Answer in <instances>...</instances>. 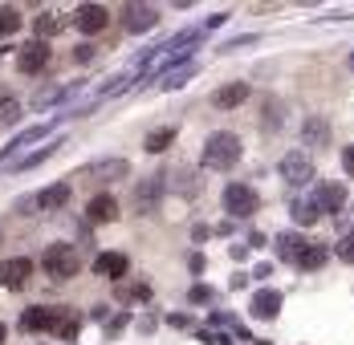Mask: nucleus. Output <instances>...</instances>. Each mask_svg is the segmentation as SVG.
<instances>
[{
  "mask_svg": "<svg viewBox=\"0 0 354 345\" xmlns=\"http://www.w3.org/2000/svg\"><path fill=\"white\" fill-rule=\"evenodd\" d=\"M241 155H245V146H241V138L232 130H216L204 142V167L208 171H232L241 163Z\"/></svg>",
  "mask_w": 354,
  "mask_h": 345,
  "instance_id": "nucleus-1",
  "label": "nucleus"
},
{
  "mask_svg": "<svg viewBox=\"0 0 354 345\" xmlns=\"http://www.w3.org/2000/svg\"><path fill=\"white\" fill-rule=\"evenodd\" d=\"M41 264H45V273L53 276V280H70V276L82 268V260H77V248H73V244H49V248H45V256H41Z\"/></svg>",
  "mask_w": 354,
  "mask_h": 345,
  "instance_id": "nucleus-2",
  "label": "nucleus"
},
{
  "mask_svg": "<svg viewBox=\"0 0 354 345\" xmlns=\"http://www.w3.org/2000/svg\"><path fill=\"white\" fill-rule=\"evenodd\" d=\"M281 179H285V187H310V183H314V159L301 155V150L285 155L281 159Z\"/></svg>",
  "mask_w": 354,
  "mask_h": 345,
  "instance_id": "nucleus-3",
  "label": "nucleus"
},
{
  "mask_svg": "<svg viewBox=\"0 0 354 345\" xmlns=\"http://www.w3.org/2000/svg\"><path fill=\"white\" fill-rule=\"evenodd\" d=\"M106 25H110L106 4H77V8H73V29H77V33L94 37V33H102Z\"/></svg>",
  "mask_w": 354,
  "mask_h": 345,
  "instance_id": "nucleus-4",
  "label": "nucleus"
},
{
  "mask_svg": "<svg viewBox=\"0 0 354 345\" xmlns=\"http://www.w3.org/2000/svg\"><path fill=\"white\" fill-rule=\"evenodd\" d=\"M57 122H62V118H53V122H41V126H29V130H21L12 142H4V150H0V167L8 163V155H21L25 146H33V142H41L45 135H53V130H57Z\"/></svg>",
  "mask_w": 354,
  "mask_h": 345,
  "instance_id": "nucleus-5",
  "label": "nucleus"
},
{
  "mask_svg": "<svg viewBox=\"0 0 354 345\" xmlns=\"http://www.w3.org/2000/svg\"><path fill=\"white\" fill-rule=\"evenodd\" d=\"M122 25H127V33H151L155 25H159V12L151 8V4H127L122 8Z\"/></svg>",
  "mask_w": 354,
  "mask_h": 345,
  "instance_id": "nucleus-6",
  "label": "nucleus"
},
{
  "mask_svg": "<svg viewBox=\"0 0 354 345\" xmlns=\"http://www.w3.org/2000/svg\"><path fill=\"white\" fill-rule=\"evenodd\" d=\"M29 276H33V260H29V256H12V260H4V264H0V284H4V288H12V293H17V288H25V284H29Z\"/></svg>",
  "mask_w": 354,
  "mask_h": 345,
  "instance_id": "nucleus-7",
  "label": "nucleus"
},
{
  "mask_svg": "<svg viewBox=\"0 0 354 345\" xmlns=\"http://www.w3.org/2000/svg\"><path fill=\"white\" fill-rule=\"evenodd\" d=\"M224 207H228L232 215H252V211H257V191H252L248 183H228V187H224Z\"/></svg>",
  "mask_w": 354,
  "mask_h": 345,
  "instance_id": "nucleus-8",
  "label": "nucleus"
},
{
  "mask_svg": "<svg viewBox=\"0 0 354 345\" xmlns=\"http://www.w3.org/2000/svg\"><path fill=\"white\" fill-rule=\"evenodd\" d=\"M45 66H49V45L33 37V41L17 53V69H21V73H41Z\"/></svg>",
  "mask_w": 354,
  "mask_h": 345,
  "instance_id": "nucleus-9",
  "label": "nucleus"
},
{
  "mask_svg": "<svg viewBox=\"0 0 354 345\" xmlns=\"http://www.w3.org/2000/svg\"><path fill=\"white\" fill-rule=\"evenodd\" d=\"M66 313L70 309H41V305H33V309H25V317H21V325L25 329H57L62 321H66Z\"/></svg>",
  "mask_w": 354,
  "mask_h": 345,
  "instance_id": "nucleus-10",
  "label": "nucleus"
},
{
  "mask_svg": "<svg viewBox=\"0 0 354 345\" xmlns=\"http://www.w3.org/2000/svg\"><path fill=\"white\" fill-rule=\"evenodd\" d=\"M310 204H314V211H318V215H326V211H338V207L346 204V187H342V183H322L318 191H314V199H310Z\"/></svg>",
  "mask_w": 354,
  "mask_h": 345,
  "instance_id": "nucleus-11",
  "label": "nucleus"
},
{
  "mask_svg": "<svg viewBox=\"0 0 354 345\" xmlns=\"http://www.w3.org/2000/svg\"><path fill=\"white\" fill-rule=\"evenodd\" d=\"M248 102V86L245 81H228V86H220L212 94V106L216 110H236V106Z\"/></svg>",
  "mask_w": 354,
  "mask_h": 345,
  "instance_id": "nucleus-12",
  "label": "nucleus"
},
{
  "mask_svg": "<svg viewBox=\"0 0 354 345\" xmlns=\"http://www.w3.org/2000/svg\"><path fill=\"white\" fill-rule=\"evenodd\" d=\"M86 219H90V224H114V219H118V199H114V195H94V199L86 204Z\"/></svg>",
  "mask_w": 354,
  "mask_h": 345,
  "instance_id": "nucleus-13",
  "label": "nucleus"
},
{
  "mask_svg": "<svg viewBox=\"0 0 354 345\" xmlns=\"http://www.w3.org/2000/svg\"><path fill=\"white\" fill-rule=\"evenodd\" d=\"M252 317H261V321H269V317H277L281 313V293L277 288H261L257 297H252V305H248Z\"/></svg>",
  "mask_w": 354,
  "mask_h": 345,
  "instance_id": "nucleus-14",
  "label": "nucleus"
},
{
  "mask_svg": "<svg viewBox=\"0 0 354 345\" xmlns=\"http://www.w3.org/2000/svg\"><path fill=\"white\" fill-rule=\"evenodd\" d=\"M159 195H163V175H151V179H142V187L135 191V207L151 211V207L159 204Z\"/></svg>",
  "mask_w": 354,
  "mask_h": 345,
  "instance_id": "nucleus-15",
  "label": "nucleus"
},
{
  "mask_svg": "<svg viewBox=\"0 0 354 345\" xmlns=\"http://www.w3.org/2000/svg\"><path fill=\"white\" fill-rule=\"evenodd\" d=\"M127 171H131V167H127L122 159H102V163H90V167H86V175H90V179H98V183H110V179H122Z\"/></svg>",
  "mask_w": 354,
  "mask_h": 345,
  "instance_id": "nucleus-16",
  "label": "nucleus"
},
{
  "mask_svg": "<svg viewBox=\"0 0 354 345\" xmlns=\"http://www.w3.org/2000/svg\"><path fill=\"white\" fill-rule=\"evenodd\" d=\"M57 146H62V142H49V146H37V150H29L25 159H8L4 167H8V171H29V167H37V163H45V159H53V155H57Z\"/></svg>",
  "mask_w": 354,
  "mask_h": 345,
  "instance_id": "nucleus-17",
  "label": "nucleus"
},
{
  "mask_svg": "<svg viewBox=\"0 0 354 345\" xmlns=\"http://www.w3.org/2000/svg\"><path fill=\"white\" fill-rule=\"evenodd\" d=\"M66 204H70V187H66V183L45 187V191L33 199V207H41V211H53V207H66Z\"/></svg>",
  "mask_w": 354,
  "mask_h": 345,
  "instance_id": "nucleus-18",
  "label": "nucleus"
},
{
  "mask_svg": "<svg viewBox=\"0 0 354 345\" xmlns=\"http://www.w3.org/2000/svg\"><path fill=\"white\" fill-rule=\"evenodd\" d=\"M196 73H200V66H196V61H183V66L167 69V73L159 77V90H176V86H187Z\"/></svg>",
  "mask_w": 354,
  "mask_h": 345,
  "instance_id": "nucleus-19",
  "label": "nucleus"
},
{
  "mask_svg": "<svg viewBox=\"0 0 354 345\" xmlns=\"http://www.w3.org/2000/svg\"><path fill=\"white\" fill-rule=\"evenodd\" d=\"M301 138H306V146H326L330 142V122L326 118H306L301 122Z\"/></svg>",
  "mask_w": 354,
  "mask_h": 345,
  "instance_id": "nucleus-20",
  "label": "nucleus"
},
{
  "mask_svg": "<svg viewBox=\"0 0 354 345\" xmlns=\"http://www.w3.org/2000/svg\"><path fill=\"white\" fill-rule=\"evenodd\" d=\"M293 264H297V268H306V273H310V268H322V264H326V248L301 244V248L293 252Z\"/></svg>",
  "mask_w": 354,
  "mask_h": 345,
  "instance_id": "nucleus-21",
  "label": "nucleus"
},
{
  "mask_svg": "<svg viewBox=\"0 0 354 345\" xmlns=\"http://www.w3.org/2000/svg\"><path fill=\"white\" fill-rule=\"evenodd\" d=\"M94 268L102 276H114V280H118V276H127V256H122V252H102Z\"/></svg>",
  "mask_w": 354,
  "mask_h": 345,
  "instance_id": "nucleus-22",
  "label": "nucleus"
},
{
  "mask_svg": "<svg viewBox=\"0 0 354 345\" xmlns=\"http://www.w3.org/2000/svg\"><path fill=\"white\" fill-rule=\"evenodd\" d=\"M281 122H285V102L269 98V102H265V114H261V126L273 135V130H281Z\"/></svg>",
  "mask_w": 354,
  "mask_h": 345,
  "instance_id": "nucleus-23",
  "label": "nucleus"
},
{
  "mask_svg": "<svg viewBox=\"0 0 354 345\" xmlns=\"http://www.w3.org/2000/svg\"><path fill=\"white\" fill-rule=\"evenodd\" d=\"M21 29V12L12 4H0V37H12Z\"/></svg>",
  "mask_w": 354,
  "mask_h": 345,
  "instance_id": "nucleus-24",
  "label": "nucleus"
},
{
  "mask_svg": "<svg viewBox=\"0 0 354 345\" xmlns=\"http://www.w3.org/2000/svg\"><path fill=\"white\" fill-rule=\"evenodd\" d=\"M37 41H45V37H53V33H62V17L57 12H45V17H37Z\"/></svg>",
  "mask_w": 354,
  "mask_h": 345,
  "instance_id": "nucleus-25",
  "label": "nucleus"
},
{
  "mask_svg": "<svg viewBox=\"0 0 354 345\" xmlns=\"http://www.w3.org/2000/svg\"><path fill=\"white\" fill-rule=\"evenodd\" d=\"M171 142H176V130H155V135H147V155H159Z\"/></svg>",
  "mask_w": 354,
  "mask_h": 345,
  "instance_id": "nucleus-26",
  "label": "nucleus"
},
{
  "mask_svg": "<svg viewBox=\"0 0 354 345\" xmlns=\"http://www.w3.org/2000/svg\"><path fill=\"white\" fill-rule=\"evenodd\" d=\"M293 215H297V224H301V228L318 224V211H314V204H310V199H306V204H293Z\"/></svg>",
  "mask_w": 354,
  "mask_h": 345,
  "instance_id": "nucleus-27",
  "label": "nucleus"
},
{
  "mask_svg": "<svg viewBox=\"0 0 354 345\" xmlns=\"http://www.w3.org/2000/svg\"><path fill=\"white\" fill-rule=\"evenodd\" d=\"M17 118H21V106H0V122H4V126H12V122H17Z\"/></svg>",
  "mask_w": 354,
  "mask_h": 345,
  "instance_id": "nucleus-28",
  "label": "nucleus"
},
{
  "mask_svg": "<svg viewBox=\"0 0 354 345\" xmlns=\"http://www.w3.org/2000/svg\"><path fill=\"white\" fill-rule=\"evenodd\" d=\"M338 256H342L346 264H354V236H346V240L338 244Z\"/></svg>",
  "mask_w": 354,
  "mask_h": 345,
  "instance_id": "nucleus-29",
  "label": "nucleus"
},
{
  "mask_svg": "<svg viewBox=\"0 0 354 345\" xmlns=\"http://www.w3.org/2000/svg\"><path fill=\"white\" fill-rule=\"evenodd\" d=\"M342 167H346V175H354V146H346V155H342Z\"/></svg>",
  "mask_w": 354,
  "mask_h": 345,
  "instance_id": "nucleus-30",
  "label": "nucleus"
},
{
  "mask_svg": "<svg viewBox=\"0 0 354 345\" xmlns=\"http://www.w3.org/2000/svg\"><path fill=\"white\" fill-rule=\"evenodd\" d=\"M73 57H77V61H94V49H90V45H82V49H77Z\"/></svg>",
  "mask_w": 354,
  "mask_h": 345,
  "instance_id": "nucleus-31",
  "label": "nucleus"
},
{
  "mask_svg": "<svg viewBox=\"0 0 354 345\" xmlns=\"http://www.w3.org/2000/svg\"><path fill=\"white\" fill-rule=\"evenodd\" d=\"M346 69H354V53H351V57H346Z\"/></svg>",
  "mask_w": 354,
  "mask_h": 345,
  "instance_id": "nucleus-32",
  "label": "nucleus"
},
{
  "mask_svg": "<svg viewBox=\"0 0 354 345\" xmlns=\"http://www.w3.org/2000/svg\"><path fill=\"white\" fill-rule=\"evenodd\" d=\"M0 342H4V329H0Z\"/></svg>",
  "mask_w": 354,
  "mask_h": 345,
  "instance_id": "nucleus-33",
  "label": "nucleus"
},
{
  "mask_svg": "<svg viewBox=\"0 0 354 345\" xmlns=\"http://www.w3.org/2000/svg\"><path fill=\"white\" fill-rule=\"evenodd\" d=\"M0 240H4V236H0Z\"/></svg>",
  "mask_w": 354,
  "mask_h": 345,
  "instance_id": "nucleus-34",
  "label": "nucleus"
}]
</instances>
